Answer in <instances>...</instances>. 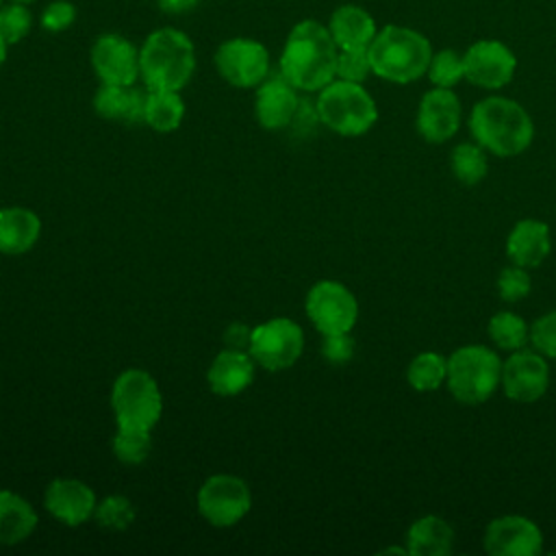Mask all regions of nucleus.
<instances>
[{
  "label": "nucleus",
  "instance_id": "f257e3e1",
  "mask_svg": "<svg viewBox=\"0 0 556 556\" xmlns=\"http://www.w3.org/2000/svg\"><path fill=\"white\" fill-rule=\"evenodd\" d=\"M339 48L326 24L317 20L298 22L282 46L278 72L298 91H319L337 78Z\"/></svg>",
  "mask_w": 556,
  "mask_h": 556
},
{
  "label": "nucleus",
  "instance_id": "f03ea898",
  "mask_svg": "<svg viewBox=\"0 0 556 556\" xmlns=\"http://www.w3.org/2000/svg\"><path fill=\"white\" fill-rule=\"evenodd\" d=\"M469 132L486 152L495 156H517L528 150L534 139V122L517 100L489 96L473 104Z\"/></svg>",
  "mask_w": 556,
  "mask_h": 556
},
{
  "label": "nucleus",
  "instance_id": "7ed1b4c3",
  "mask_svg": "<svg viewBox=\"0 0 556 556\" xmlns=\"http://www.w3.org/2000/svg\"><path fill=\"white\" fill-rule=\"evenodd\" d=\"M371 74L395 85H408L428 72L432 46L426 35L415 28L387 24L378 28L367 48Z\"/></svg>",
  "mask_w": 556,
  "mask_h": 556
},
{
  "label": "nucleus",
  "instance_id": "20e7f679",
  "mask_svg": "<svg viewBox=\"0 0 556 556\" xmlns=\"http://www.w3.org/2000/svg\"><path fill=\"white\" fill-rule=\"evenodd\" d=\"M195 72V48L187 33L163 26L139 48V78L148 89L180 91Z\"/></svg>",
  "mask_w": 556,
  "mask_h": 556
},
{
  "label": "nucleus",
  "instance_id": "39448f33",
  "mask_svg": "<svg viewBox=\"0 0 556 556\" xmlns=\"http://www.w3.org/2000/svg\"><path fill=\"white\" fill-rule=\"evenodd\" d=\"M500 380L502 358L486 345H460L447 356L445 387L460 404L476 406L486 402L497 391Z\"/></svg>",
  "mask_w": 556,
  "mask_h": 556
},
{
  "label": "nucleus",
  "instance_id": "423d86ee",
  "mask_svg": "<svg viewBox=\"0 0 556 556\" xmlns=\"http://www.w3.org/2000/svg\"><path fill=\"white\" fill-rule=\"evenodd\" d=\"M317 119L343 137L365 135L378 119V106L363 83L334 78L317 91Z\"/></svg>",
  "mask_w": 556,
  "mask_h": 556
},
{
  "label": "nucleus",
  "instance_id": "0eeeda50",
  "mask_svg": "<svg viewBox=\"0 0 556 556\" xmlns=\"http://www.w3.org/2000/svg\"><path fill=\"white\" fill-rule=\"evenodd\" d=\"M111 408L117 426L152 430L163 413V395L148 371L126 369L113 382Z\"/></svg>",
  "mask_w": 556,
  "mask_h": 556
},
{
  "label": "nucleus",
  "instance_id": "6e6552de",
  "mask_svg": "<svg viewBox=\"0 0 556 556\" xmlns=\"http://www.w3.org/2000/svg\"><path fill=\"white\" fill-rule=\"evenodd\" d=\"M302 350L304 332L289 317H274L252 328L248 352L263 369L282 371L300 358Z\"/></svg>",
  "mask_w": 556,
  "mask_h": 556
},
{
  "label": "nucleus",
  "instance_id": "1a4fd4ad",
  "mask_svg": "<svg viewBox=\"0 0 556 556\" xmlns=\"http://www.w3.org/2000/svg\"><path fill=\"white\" fill-rule=\"evenodd\" d=\"M252 508V493L245 480L232 473L206 478L198 491V513L215 528L239 523Z\"/></svg>",
  "mask_w": 556,
  "mask_h": 556
},
{
  "label": "nucleus",
  "instance_id": "9d476101",
  "mask_svg": "<svg viewBox=\"0 0 556 556\" xmlns=\"http://www.w3.org/2000/svg\"><path fill=\"white\" fill-rule=\"evenodd\" d=\"M304 308L311 324L321 334L350 332L358 319V302L339 280L315 282L306 293Z\"/></svg>",
  "mask_w": 556,
  "mask_h": 556
},
{
  "label": "nucleus",
  "instance_id": "9b49d317",
  "mask_svg": "<svg viewBox=\"0 0 556 556\" xmlns=\"http://www.w3.org/2000/svg\"><path fill=\"white\" fill-rule=\"evenodd\" d=\"M213 61L219 76L239 89L258 87L271 70L267 48L250 37H232L222 41Z\"/></svg>",
  "mask_w": 556,
  "mask_h": 556
},
{
  "label": "nucleus",
  "instance_id": "f8f14e48",
  "mask_svg": "<svg viewBox=\"0 0 556 556\" xmlns=\"http://www.w3.org/2000/svg\"><path fill=\"white\" fill-rule=\"evenodd\" d=\"M465 80L480 89H502L506 87L517 72L515 52L500 39H478L465 54Z\"/></svg>",
  "mask_w": 556,
  "mask_h": 556
},
{
  "label": "nucleus",
  "instance_id": "ddd939ff",
  "mask_svg": "<svg viewBox=\"0 0 556 556\" xmlns=\"http://www.w3.org/2000/svg\"><path fill=\"white\" fill-rule=\"evenodd\" d=\"M500 387L510 402L532 404L541 400L549 387V367L536 350H515L502 363Z\"/></svg>",
  "mask_w": 556,
  "mask_h": 556
},
{
  "label": "nucleus",
  "instance_id": "4468645a",
  "mask_svg": "<svg viewBox=\"0 0 556 556\" xmlns=\"http://www.w3.org/2000/svg\"><path fill=\"white\" fill-rule=\"evenodd\" d=\"M89 61L104 85H135L139 78V48L124 35H100L91 46Z\"/></svg>",
  "mask_w": 556,
  "mask_h": 556
},
{
  "label": "nucleus",
  "instance_id": "2eb2a0df",
  "mask_svg": "<svg viewBox=\"0 0 556 556\" xmlns=\"http://www.w3.org/2000/svg\"><path fill=\"white\" fill-rule=\"evenodd\" d=\"M484 549L491 556H536L543 552V532L523 515H502L489 521Z\"/></svg>",
  "mask_w": 556,
  "mask_h": 556
},
{
  "label": "nucleus",
  "instance_id": "dca6fc26",
  "mask_svg": "<svg viewBox=\"0 0 556 556\" xmlns=\"http://www.w3.org/2000/svg\"><path fill=\"white\" fill-rule=\"evenodd\" d=\"M463 106L458 96L445 87L428 89L417 106L415 128L428 143H445L460 126Z\"/></svg>",
  "mask_w": 556,
  "mask_h": 556
},
{
  "label": "nucleus",
  "instance_id": "f3484780",
  "mask_svg": "<svg viewBox=\"0 0 556 556\" xmlns=\"http://www.w3.org/2000/svg\"><path fill=\"white\" fill-rule=\"evenodd\" d=\"M46 510L65 526H80L96 513L93 489L76 478H56L46 486L43 493Z\"/></svg>",
  "mask_w": 556,
  "mask_h": 556
},
{
  "label": "nucleus",
  "instance_id": "a211bd4d",
  "mask_svg": "<svg viewBox=\"0 0 556 556\" xmlns=\"http://www.w3.org/2000/svg\"><path fill=\"white\" fill-rule=\"evenodd\" d=\"M298 106V89L280 72L278 76H267L256 87L254 113L258 124L267 130L287 128L293 122Z\"/></svg>",
  "mask_w": 556,
  "mask_h": 556
},
{
  "label": "nucleus",
  "instance_id": "6ab92c4d",
  "mask_svg": "<svg viewBox=\"0 0 556 556\" xmlns=\"http://www.w3.org/2000/svg\"><path fill=\"white\" fill-rule=\"evenodd\" d=\"M552 250L549 226L541 219H519L506 237V256L513 265L532 269L539 267Z\"/></svg>",
  "mask_w": 556,
  "mask_h": 556
},
{
  "label": "nucleus",
  "instance_id": "aec40b11",
  "mask_svg": "<svg viewBox=\"0 0 556 556\" xmlns=\"http://www.w3.org/2000/svg\"><path fill=\"white\" fill-rule=\"evenodd\" d=\"M254 365H256V361L252 358V354L248 350H235V348L222 350L213 358V363L206 371L211 391L222 397L241 393L254 380Z\"/></svg>",
  "mask_w": 556,
  "mask_h": 556
},
{
  "label": "nucleus",
  "instance_id": "412c9836",
  "mask_svg": "<svg viewBox=\"0 0 556 556\" xmlns=\"http://www.w3.org/2000/svg\"><path fill=\"white\" fill-rule=\"evenodd\" d=\"M146 100H148V87L100 83L93 96V109L104 119L135 126L143 122Z\"/></svg>",
  "mask_w": 556,
  "mask_h": 556
},
{
  "label": "nucleus",
  "instance_id": "4be33fe9",
  "mask_svg": "<svg viewBox=\"0 0 556 556\" xmlns=\"http://www.w3.org/2000/svg\"><path fill=\"white\" fill-rule=\"evenodd\" d=\"M328 30L339 50L369 48L378 26L374 15L358 4H341L330 13Z\"/></svg>",
  "mask_w": 556,
  "mask_h": 556
},
{
  "label": "nucleus",
  "instance_id": "5701e85b",
  "mask_svg": "<svg viewBox=\"0 0 556 556\" xmlns=\"http://www.w3.org/2000/svg\"><path fill=\"white\" fill-rule=\"evenodd\" d=\"M41 235V219L26 206L0 208V252L24 254Z\"/></svg>",
  "mask_w": 556,
  "mask_h": 556
},
{
  "label": "nucleus",
  "instance_id": "b1692460",
  "mask_svg": "<svg viewBox=\"0 0 556 556\" xmlns=\"http://www.w3.org/2000/svg\"><path fill=\"white\" fill-rule=\"evenodd\" d=\"M454 530L439 515L415 519L406 532V552L410 556H445L452 552Z\"/></svg>",
  "mask_w": 556,
  "mask_h": 556
},
{
  "label": "nucleus",
  "instance_id": "393cba45",
  "mask_svg": "<svg viewBox=\"0 0 556 556\" xmlns=\"http://www.w3.org/2000/svg\"><path fill=\"white\" fill-rule=\"evenodd\" d=\"M37 528V513L22 495L0 489V545H17Z\"/></svg>",
  "mask_w": 556,
  "mask_h": 556
},
{
  "label": "nucleus",
  "instance_id": "a878e982",
  "mask_svg": "<svg viewBox=\"0 0 556 556\" xmlns=\"http://www.w3.org/2000/svg\"><path fill=\"white\" fill-rule=\"evenodd\" d=\"M185 117V102L180 91L172 89H148L143 124L156 132H172Z\"/></svg>",
  "mask_w": 556,
  "mask_h": 556
},
{
  "label": "nucleus",
  "instance_id": "bb28decb",
  "mask_svg": "<svg viewBox=\"0 0 556 556\" xmlns=\"http://www.w3.org/2000/svg\"><path fill=\"white\" fill-rule=\"evenodd\" d=\"M447 378V358L439 352L426 350L413 356V361L406 367V380L410 389L419 393L437 391L441 384H445Z\"/></svg>",
  "mask_w": 556,
  "mask_h": 556
},
{
  "label": "nucleus",
  "instance_id": "cd10ccee",
  "mask_svg": "<svg viewBox=\"0 0 556 556\" xmlns=\"http://www.w3.org/2000/svg\"><path fill=\"white\" fill-rule=\"evenodd\" d=\"M450 167H452V174L456 176V180H460L463 185L471 187V185L482 182L489 172L484 148L476 141H463V143L454 146V150L450 154Z\"/></svg>",
  "mask_w": 556,
  "mask_h": 556
},
{
  "label": "nucleus",
  "instance_id": "c85d7f7f",
  "mask_svg": "<svg viewBox=\"0 0 556 556\" xmlns=\"http://www.w3.org/2000/svg\"><path fill=\"white\" fill-rule=\"evenodd\" d=\"M486 330L491 341L508 354L515 350H521L530 339V326L513 311H497L489 319Z\"/></svg>",
  "mask_w": 556,
  "mask_h": 556
},
{
  "label": "nucleus",
  "instance_id": "c756f323",
  "mask_svg": "<svg viewBox=\"0 0 556 556\" xmlns=\"http://www.w3.org/2000/svg\"><path fill=\"white\" fill-rule=\"evenodd\" d=\"M152 430L141 428H122L117 426V432L113 434V454L126 463V465H139L148 458L152 450Z\"/></svg>",
  "mask_w": 556,
  "mask_h": 556
},
{
  "label": "nucleus",
  "instance_id": "7c9ffc66",
  "mask_svg": "<svg viewBox=\"0 0 556 556\" xmlns=\"http://www.w3.org/2000/svg\"><path fill=\"white\" fill-rule=\"evenodd\" d=\"M426 76L434 87H445V89L456 87L465 78L463 54H458L452 48H443L439 52H432Z\"/></svg>",
  "mask_w": 556,
  "mask_h": 556
},
{
  "label": "nucleus",
  "instance_id": "2f4dec72",
  "mask_svg": "<svg viewBox=\"0 0 556 556\" xmlns=\"http://www.w3.org/2000/svg\"><path fill=\"white\" fill-rule=\"evenodd\" d=\"M30 28H33V13L28 4L9 0L0 7V37L9 46L20 43L30 33Z\"/></svg>",
  "mask_w": 556,
  "mask_h": 556
},
{
  "label": "nucleus",
  "instance_id": "473e14b6",
  "mask_svg": "<svg viewBox=\"0 0 556 556\" xmlns=\"http://www.w3.org/2000/svg\"><path fill=\"white\" fill-rule=\"evenodd\" d=\"M96 521L109 530H126L135 521V508L128 497L124 495H109L98 502Z\"/></svg>",
  "mask_w": 556,
  "mask_h": 556
},
{
  "label": "nucleus",
  "instance_id": "72a5a7b5",
  "mask_svg": "<svg viewBox=\"0 0 556 556\" xmlns=\"http://www.w3.org/2000/svg\"><path fill=\"white\" fill-rule=\"evenodd\" d=\"M497 293L504 302H519L523 298H528L530 289H532V280L526 267L519 265H508L500 271L497 276Z\"/></svg>",
  "mask_w": 556,
  "mask_h": 556
},
{
  "label": "nucleus",
  "instance_id": "f704fd0d",
  "mask_svg": "<svg viewBox=\"0 0 556 556\" xmlns=\"http://www.w3.org/2000/svg\"><path fill=\"white\" fill-rule=\"evenodd\" d=\"M371 74V63L367 48L358 50H339L337 54V78L350 80V83H365V78Z\"/></svg>",
  "mask_w": 556,
  "mask_h": 556
},
{
  "label": "nucleus",
  "instance_id": "c9c22d12",
  "mask_svg": "<svg viewBox=\"0 0 556 556\" xmlns=\"http://www.w3.org/2000/svg\"><path fill=\"white\" fill-rule=\"evenodd\" d=\"M528 341L532 343V350L545 358H556V311H549L532 321Z\"/></svg>",
  "mask_w": 556,
  "mask_h": 556
},
{
  "label": "nucleus",
  "instance_id": "e433bc0d",
  "mask_svg": "<svg viewBox=\"0 0 556 556\" xmlns=\"http://www.w3.org/2000/svg\"><path fill=\"white\" fill-rule=\"evenodd\" d=\"M76 15H78V11L70 0H52L41 11L39 24L48 33H63L76 22Z\"/></svg>",
  "mask_w": 556,
  "mask_h": 556
},
{
  "label": "nucleus",
  "instance_id": "4c0bfd02",
  "mask_svg": "<svg viewBox=\"0 0 556 556\" xmlns=\"http://www.w3.org/2000/svg\"><path fill=\"white\" fill-rule=\"evenodd\" d=\"M321 354L326 361L334 365H343L354 356V339L350 332H339V334H321Z\"/></svg>",
  "mask_w": 556,
  "mask_h": 556
},
{
  "label": "nucleus",
  "instance_id": "58836bf2",
  "mask_svg": "<svg viewBox=\"0 0 556 556\" xmlns=\"http://www.w3.org/2000/svg\"><path fill=\"white\" fill-rule=\"evenodd\" d=\"M250 334H252V328H248V326H243V324H232V326H228V330H226V334H224L226 348L248 350V345H250Z\"/></svg>",
  "mask_w": 556,
  "mask_h": 556
},
{
  "label": "nucleus",
  "instance_id": "ea45409f",
  "mask_svg": "<svg viewBox=\"0 0 556 556\" xmlns=\"http://www.w3.org/2000/svg\"><path fill=\"white\" fill-rule=\"evenodd\" d=\"M159 9L167 15H185V13H191L200 0H156Z\"/></svg>",
  "mask_w": 556,
  "mask_h": 556
},
{
  "label": "nucleus",
  "instance_id": "a19ab883",
  "mask_svg": "<svg viewBox=\"0 0 556 556\" xmlns=\"http://www.w3.org/2000/svg\"><path fill=\"white\" fill-rule=\"evenodd\" d=\"M7 52H9V43L0 37V67H2L4 61H7Z\"/></svg>",
  "mask_w": 556,
  "mask_h": 556
},
{
  "label": "nucleus",
  "instance_id": "79ce46f5",
  "mask_svg": "<svg viewBox=\"0 0 556 556\" xmlns=\"http://www.w3.org/2000/svg\"><path fill=\"white\" fill-rule=\"evenodd\" d=\"M11 2H22V4H33V2H37V0H11Z\"/></svg>",
  "mask_w": 556,
  "mask_h": 556
},
{
  "label": "nucleus",
  "instance_id": "37998d69",
  "mask_svg": "<svg viewBox=\"0 0 556 556\" xmlns=\"http://www.w3.org/2000/svg\"><path fill=\"white\" fill-rule=\"evenodd\" d=\"M2 4H4V0H0V7H2Z\"/></svg>",
  "mask_w": 556,
  "mask_h": 556
}]
</instances>
